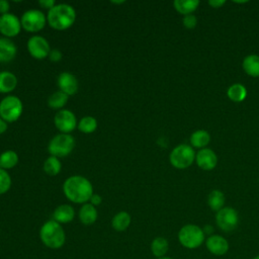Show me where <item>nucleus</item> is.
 <instances>
[{
	"instance_id": "nucleus-34",
	"label": "nucleus",
	"mask_w": 259,
	"mask_h": 259,
	"mask_svg": "<svg viewBox=\"0 0 259 259\" xmlns=\"http://www.w3.org/2000/svg\"><path fill=\"white\" fill-rule=\"evenodd\" d=\"M37 3L40 6V8L47 9L48 11L50 9H52L56 5V1L55 0H39Z\"/></svg>"
},
{
	"instance_id": "nucleus-37",
	"label": "nucleus",
	"mask_w": 259,
	"mask_h": 259,
	"mask_svg": "<svg viewBox=\"0 0 259 259\" xmlns=\"http://www.w3.org/2000/svg\"><path fill=\"white\" fill-rule=\"evenodd\" d=\"M225 4L224 0H210L208 1V5H210L213 8H221Z\"/></svg>"
},
{
	"instance_id": "nucleus-39",
	"label": "nucleus",
	"mask_w": 259,
	"mask_h": 259,
	"mask_svg": "<svg viewBox=\"0 0 259 259\" xmlns=\"http://www.w3.org/2000/svg\"><path fill=\"white\" fill-rule=\"evenodd\" d=\"M124 2H125V1H111L112 4H117V5H118V4H123Z\"/></svg>"
},
{
	"instance_id": "nucleus-9",
	"label": "nucleus",
	"mask_w": 259,
	"mask_h": 259,
	"mask_svg": "<svg viewBox=\"0 0 259 259\" xmlns=\"http://www.w3.org/2000/svg\"><path fill=\"white\" fill-rule=\"evenodd\" d=\"M54 123L61 134H71L78 125L75 113L69 109H61L54 116Z\"/></svg>"
},
{
	"instance_id": "nucleus-12",
	"label": "nucleus",
	"mask_w": 259,
	"mask_h": 259,
	"mask_svg": "<svg viewBox=\"0 0 259 259\" xmlns=\"http://www.w3.org/2000/svg\"><path fill=\"white\" fill-rule=\"evenodd\" d=\"M22 29L20 19L13 13L0 15V33L7 38L14 37L20 33Z\"/></svg>"
},
{
	"instance_id": "nucleus-5",
	"label": "nucleus",
	"mask_w": 259,
	"mask_h": 259,
	"mask_svg": "<svg viewBox=\"0 0 259 259\" xmlns=\"http://www.w3.org/2000/svg\"><path fill=\"white\" fill-rule=\"evenodd\" d=\"M178 241L187 249H196L204 241V232L196 225L187 224L179 230Z\"/></svg>"
},
{
	"instance_id": "nucleus-8",
	"label": "nucleus",
	"mask_w": 259,
	"mask_h": 259,
	"mask_svg": "<svg viewBox=\"0 0 259 259\" xmlns=\"http://www.w3.org/2000/svg\"><path fill=\"white\" fill-rule=\"evenodd\" d=\"M22 28L27 32H38L47 24V16L38 9L26 10L20 18Z\"/></svg>"
},
{
	"instance_id": "nucleus-40",
	"label": "nucleus",
	"mask_w": 259,
	"mask_h": 259,
	"mask_svg": "<svg viewBox=\"0 0 259 259\" xmlns=\"http://www.w3.org/2000/svg\"><path fill=\"white\" fill-rule=\"evenodd\" d=\"M158 259H173V258H170V257H162V258H158Z\"/></svg>"
},
{
	"instance_id": "nucleus-15",
	"label": "nucleus",
	"mask_w": 259,
	"mask_h": 259,
	"mask_svg": "<svg viewBox=\"0 0 259 259\" xmlns=\"http://www.w3.org/2000/svg\"><path fill=\"white\" fill-rule=\"evenodd\" d=\"M206 249L215 256L225 255L229 250V242L220 235L209 236L205 241Z\"/></svg>"
},
{
	"instance_id": "nucleus-10",
	"label": "nucleus",
	"mask_w": 259,
	"mask_h": 259,
	"mask_svg": "<svg viewBox=\"0 0 259 259\" xmlns=\"http://www.w3.org/2000/svg\"><path fill=\"white\" fill-rule=\"evenodd\" d=\"M215 223L218 227L224 232L234 231L239 224V215L235 208L227 206L217 211Z\"/></svg>"
},
{
	"instance_id": "nucleus-4",
	"label": "nucleus",
	"mask_w": 259,
	"mask_h": 259,
	"mask_svg": "<svg viewBox=\"0 0 259 259\" xmlns=\"http://www.w3.org/2000/svg\"><path fill=\"white\" fill-rule=\"evenodd\" d=\"M75 139L71 134H58L56 135L48 145V152L50 156L57 158L67 157L72 153L75 148Z\"/></svg>"
},
{
	"instance_id": "nucleus-17",
	"label": "nucleus",
	"mask_w": 259,
	"mask_h": 259,
	"mask_svg": "<svg viewBox=\"0 0 259 259\" xmlns=\"http://www.w3.org/2000/svg\"><path fill=\"white\" fill-rule=\"evenodd\" d=\"M17 54L16 45L7 37H0V63L12 61Z\"/></svg>"
},
{
	"instance_id": "nucleus-32",
	"label": "nucleus",
	"mask_w": 259,
	"mask_h": 259,
	"mask_svg": "<svg viewBox=\"0 0 259 259\" xmlns=\"http://www.w3.org/2000/svg\"><path fill=\"white\" fill-rule=\"evenodd\" d=\"M182 22H183L184 27H186L188 29H192L197 24V18L193 14H188V15H185L183 17Z\"/></svg>"
},
{
	"instance_id": "nucleus-25",
	"label": "nucleus",
	"mask_w": 259,
	"mask_h": 259,
	"mask_svg": "<svg viewBox=\"0 0 259 259\" xmlns=\"http://www.w3.org/2000/svg\"><path fill=\"white\" fill-rule=\"evenodd\" d=\"M19 161L18 154L12 150H6L0 154V168L4 170L12 169Z\"/></svg>"
},
{
	"instance_id": "nucleus-18",
	"label": "nucleus",
	"mask_w": 259,
	"mask_h": 259,
	"mask_svg": "<svg viewBox=\"0 0 259 259\" xmlns=\"http://www.w3.org/2000/svg\"><path fill=\"white\" fill-rule=\"evenodd\" d=\"M78 218L80 222L85 226H91L93 225L98 218V212L96 209V206L91 204L90 202H86L82 204V206L79 209Z\"/></svg>"
},
{
	"instance_id": "nucleus-31",
	"label": "nucleus",
	"mask_w": 259,
	"mask_h": 259,
	"mask_svg": "<svg viewBox=\"0 0 259 259\" xmlns=\"http://www.w3.org/2000/svg\"><path fill=\"white\" fill-rule=\"evenodd\" d=\"M11 184L12 180L7 170L0 168V195L6 193L10 189Z\"/></svg>"
},
{
	"instance_id": "nucleus-27",
	"label": "nucleus",
	"mask_w": 259,
	"mask_h": 259,
	"mask_svg": "<svg viewBox=\"0 0 259 259\" xmlns=\"http://www.w3.org/2000/svg\"><path fill=\"white\" fill-rule=\"evenodd\" d=\"M42 169L46 174L49 176H56L61 172L62 169V163L59 158L54 156H49L42 165Z\"/></svg>"
},
{
	"instance_id": "nucleus-23",
	"label": "nucleus",
	"mask_w": 259,
	"mask_h": 259,
	"mask_svg": "<svg viewBox=\"0 0 259 259\" xmlns=\"http://www.w3.org/2000/svg\"><path fill=\"white\" fill-rule=\"evenodd\" d=\"M199 5L198 0H175L173 2V6L175 10L181 14L188 15L192 14L193 11L197 9Z\"/></svg>"
},
{
	"instance_id": "nucleus-13",
	"label": "nucleus",
	"mask_w": 259,
	"mask_h": 259,
	"mask_svg": "<svg viewBox=\"0 0 259 259\" xmlns=\"http://www.w3.org/2000/svg\"><path fill=\"white\" fill-rule=\"evenodd\" d=\"M59 90L68 96L75 95L78 92L79 83L77 77L70 72H62L57 79Z\"/></svg>"
},
{
	"instance_id": "nucleus-11",
	"label": "nucleus",
	"mask_w": 259,
	"mask_h": 259,
	"mask_svg": "<svg viewBox=\"0 0 259 259\" xmlns=\"http://www.w3.org/2000/svg\"><path fill=\"white\" fill-rule=\"evenodd\" d=\"M29 55L36 60H44L49 57L51 52V46L48 39L41 35H32L28 38L26 44Z\"/></svg>"
},
{
	"instance_id": "nucleus-14",
	"label": "nucleus",
	"mask_w": 259,
	"mask_h": 259,
	"mask_svg": "<svg viewBox=\"0 0 259 259\" xmlns=\"http://www.w3.org/2000/svg\"><path fill=\"white\" fill-rule=\"evenodd\" d=\"M195 161L199 168H201L202 170L209 171L217 166L218 157L212 150L208 148H204V149H200L199 152L196 154Z\"/></svg>"
},
{
	"instance_id": "nucleus-24",
	"label": "nucleus",
	"mask_w": 259,
	"mask_h": 259,
	"mask_svg": "<svg viewBox=\"0 0 259 259\" xmlns=\"http://www.w3.org/2000/svg\"><path fill=\"white\" fill-rule=\"evenodd\" d=\"M210 142V135L204 130H197L190 136L191 147L204 149Z\"/></svg>"
},
{
	"instance_id": "nucleus-26",
	"label": "nucleus",
	"mask_w": 259,
	"mask_h": 259,
	"mask_svg": "<svg viewBox=\"0 0 259 259\" xmlns=\"http://www.w3.org/2000/svg\"><path fill=\"white\" fill-rule=\"evenodd\" d=\"M68 100H69V96L64 92L58 90L49 96L48 105L52 109L61 110V109H64V106L67 104Z\"/></svg>"
},
{
	"instance_id": "nucleus-35",
	"label": "nucleus",
	"mask_w": 259,
	"mask_h": 259,
	"mask_svg": "<svg viewBox=\"0 0 259 259\" xmlns=\"http://www.w3.org/2000/svg\"><path fill=\"white\" fill-rule=\"evenodd\" d=\"M10 3L7 0H0V15L9 13Z\"/></svg>"
},
{
	"instance_id": "nucleus-3",
	"label": "nucleus",
	"mask_w": 259,
	"mask_h": 259,
	"mask_svg": "<svg viewBox=\"0 0 259 259\" xmlns=\"http://www.w3.org/2000/svg\"><path fill=\"white\" fill-rule=\"evenodd\" d=\"M39 239L46 247L57 250L64 246L66 234L62 225L52 219L44 223L40 227Z\"/></svg>"
},
{
	"instance_id": "nucleus-2",
	"label": "nucleus",
	"mask_w": 259,
	"mask_h": 259,
	"mask_svg": "<svg viewBox=\"0 0 259 259\" xmlns=\"http://www.w3.org/2000/svg\"><path fill=\"white\" fill-rule=\"evenodd\" d=\"M75 8L67 3L56 4L48 11L47 23L56 30H66L76 21Z\"/></svg>"
},
{
	"instance_id": "nucleus-28",
	"label": "nucleus",
	"mask_w": 259,
	"mask_h": 259,
	"mask_svg": "<svg viewBox=\"0 0 259 259\" xmlns=\"http://www.w3.org/2000/svg\"><path fill=\"white\" fill-rule=\"evenodd\" d=\"M207 204L214 211L221 210L225 204V194L218 189L210 191L207 196Z\"/></svg>"
},
{
	"instance_id": "nucleus-29",
	"label": "nucleus",
	"mask_w": 259,
	"mask_h": 259,
	"mask_svg": "<svg viewBox=\"0 0 259 259\" xmlns=\"http://www.w3.org/2000/svg\"><path fill=\"white\" fill-rule=\"evenodd\" d=\"M227 95L232 101L241 102L246 98L247 90L244 85H242L240 83H236L229 87V89L227 91Z\"/></svg>"
},
{
	"instance_id": "nucleus-30",
	"label": "nucleus",
	"mask_w": 259,
	"mask_h": 259,
	"mask_svg": "<svg viewBox=\"0 0 259 259\" xmlns=\"http://www.w3.org/2000/svg\"><path fill=\"white\" fill-rule=\"evenodd\" d=\"M98 126L97 120L95 117L87 115L82 117L79 121H78V125L77 128L79 132L83 133V134H92L96 131Z\"/></svg>"
},
{
	"instance_id": "nucleus-38",
	"label": "nucleus",
	"mask_w": 259,
	"mask_h": 259,
	"mask_svg": "<svg viewBox=\"0 0 259 259\" xmlns=\"http://www.w3.org/2000/svg\"><path fill=\"white\" fill-rule=\"evenodd\" d=\"M7 127H8L7 122L0 117V135L4 134L7 131Z\"/></svg>"
},
{
	"instance_id": "nucleus-22",
	"label": "nucleus",
	"mask_w": 259,
	"mask_h": 259,
	"mask_svg": "<svg viewBox=\"0 0 259 259\" xmlns=\"http://www.w3.org/2000/svg\"><path fill=\"white\" fill-rule=\"evenodd\" d=\"M242 67L251 77H259V56L249 55L243 60Z\"/></svg>"
},
{
	"instance_id": "nucleus-1",
	"label": "nucleus",
	"mask_w": 259,
	"mask_h": 259,
	"mask_svg": "<svg viewBox=\"0 0 259 259\" xmlns=\"http://www.w3.org/2000/svg\"><path fill=\"white\" fill-rule=\"evenodd\" d=\"M63 192L68 200L73 203L84 204L93 195L92 183L82 175H72L63 183Z\"/></svg>"
},
{
	"instance_id": "nucleus-7",
	"label": "nucleus",
	"mask_w": 259,
	"mask_h": 259,
	"mask_svg": "<svg viewBox=\"0 0 259 259\" xmlns=\"http://www.w3.org/2000/svg\"><path fill=\"white\" fill-rule=\"evenodd\" d=\"M195 156L196 154L191 146L180 144L171 151L169 161L173 167L177 169H185L194 162Z\"/></svg>"
},
{
	"instance_id": "nucleus-19",
	"label": "nucleus",
	"mask_w": 259,
	"mask_h": 259,
	"mask_svg": "<svg viewBox=\"0 0 259 259\" xmlns=\"http://www.w3.org/2000/svg\"><path fill=\"white\" fill-rule=\"evenodd\" d=\"M17 86V77L10 71L0 72V93L12 92Z\"/></svg>"
},
{
	"instance_id": "nucleus-6",
	"label": "nucleus",
	"mask_w": 259,
	"mask_h": 259,
	"mask_svg": "<svg viewBox=\"0 0 259 259\" xmlns=\"http://www.w3.org/2000/svg\"><path fill=\"white\" fill-rule=\"evenodd\" d=\"M23 104L15 95H7L0 101V117L8 122L16 121L22 114Z\"/></svg>"
},
{
	"instance_id": "nucleus-33",
	"label": "nucleus",
	"mask_w": 259,
	"mask_h": 259,
	"mask_svg": "<svg viewBox=\"0 0 259 259\" xmlns=\"http://www.w3.org/2000/svg\"><path fill=\"white\" fill-rule=\"evenodd\" d=\"M48 58H49V60H50L51 62L57 63V62H60V61L62 60L63 55H62V53H61L60 50H58V49H52L51 52H50V54H49V57H48Z\"/></svg>"
},
{
	"instance_id": "nucleus-16",
	"label": "nucleus",
	"mask_w": 259,
	"mask_h": 259,
	"mask_svg": "<svg viewBox=\"0 0 259 259\" xmlns=\"http://www.w3.org/2000/svg\"><path fill=\"white\" fill-rule=\"evenodd\" d=\"M75 209L72 205L64 203L57 206L53 212V220L59 224H68L75 219Z\"/></svg>"
},
{
	"instance_id": "nucleus-41",
	"label": "nucleus",
	"mask_w": 259,
	"mask_h": 259,
	"mask_svg": "<svg viewBox=\"0 0 259 259\" xmlns=\"http://www.w3.org/2000/svg\"><path fill=\"white\" fill-rule=\"evenodd\" d=\"M253 259H259V255H256V256H255Z\"/></svg>"
},
{
	"instance_id": "nucleus-21",
	"label": "nucleus",
	"mask_w": 259,
	"mask_h": 259,
	"mask_svg": "<svg viewBox=\"0 0 259 259\" xmlns=\"http://www.w3.org/2000/svg\"><path fill=\"white\" fill-rule=\"evenodd\" d=\"M150 249L152 254L157 258L165 257L169 250V243L164 237H156L153 239L150 245Z\"/></svg>"
},
{
	"instance_id": "nucleus-20",
	"label": "nucleus",
	"mask_w": 259,
	"mask_h": 259,
	"mask_svg": "<svg viewBox=\"0 0 259 259\" xmlns=\"http://www.w3.org/2000/svg\"><path fill=\"white\" fill-rule=\"evenodd\" d=\"M132 223V217L128 212L121 210L115 213L111 220V227L116 232H123L125 231Z\"/></svg>"
},
{
	"instance_id": "nucleus-36",
	"label": "nucleus",
	"mask_w": 259,
	"mask_h": 259,
	"mask_svg": "<svg viewBox=\"0 0 259 259\" xmlns=\"http://www.w3.org/2000/svg\"><path fill=\"white\" fill-rule=\"evenodd\" d=\"M89 202L91 204H93L94 206H97V205H99L102 202V197L99 194H97V193H93V195L91 196Z\"/></svg>"
}]
</instances>
